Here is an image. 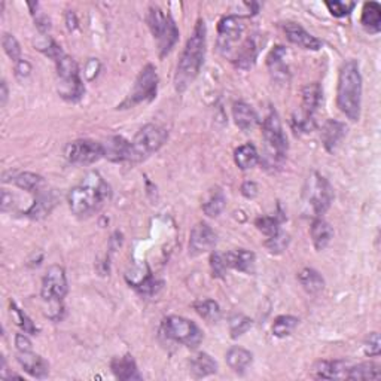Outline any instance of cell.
I'll use <instances>...</instances> for the list:
<instances>
[{
    "label": "cell",
    "instance_id": "obj_1",
    "mask_svg": "<svg viewBox=\"0 0 381 381\" xmlns=\"http://www.w3.org/2000/svg\"><path fill=\"white\" fill-rule=\"evenodd\" d=\"M207 47V29L203 19H198L193 34L186 40L184 53H182L175 73V88L177 93H184L200 75L206 58Z\"/></svg>",
    "mask_w": 381,
    "mask_h": 381
},
{
    "label": "cell",
    "instance_id": "obj_2",
    "mask_svg": "<svg viewBox=\"0 0 381 381\" xmlns=\"http://www.w3.org/2000/svg\"><path fill=\"white\" fill-rule=\"evenodd\" d=\"M112 197L110 186L97 171H90L82 177L81 184L69 190L67 203L71 212L79 218H86L101 209Z\"/></svg>",
    "mask_w": 381,
    "mask_h": 381
},
{
    "label": "cell",
    "instance_id": "obj_3",
    "mask_svg": "<svg viewBox=\"0 0 381 381\" xmlns=\"http://www.w3.org/2000/svg\"><path fill=\"white\" fill-rule=\"evenodd\" d=\"M336 106L353 123L360 119L362 109V75L356 60H347L339 75Z\"/></svg>",
    "mask_w": 381,
    "mask_h": 381
},
{
    "label": "cell",
    "instance_id": "obj_4",
    "mask_svg": "<svg viewBox=\"0 0 381 381\" xmlns=\"http://www.w3.org/2000/svg\"><path fill=\"white\" fill-rule=\"evenodd\" d=\"M262 138H264V155H262V166L275 171L280 170L288 157V137L283 132V125L279 114L274 108L270 109L268 115L262 123Z\"/></svg>",
    "mask_w": 381,
    "mask_h": 381
},
{
    "label": "cell",
    "instance_id": "obj_5",
    "mask_svg": "<svg viewBox=\"0 0 381 381\" xmlns=\"http://www.w3.org/2000/svg\"><path fill=\"white\" fill-rule=\"evenodd\" d=\"M334 201V188L329 180L313 171L308 176L302 190V212L311 218H320L325 214Z\"/></svg>",
    "mask_w": 381,
    "mask_h": 381
},
{
    "label": "cell",
    "instance_id": "obj_6",
    "mask_svg": "<svg viewBox=\"0 0 381 381\" xmlns=\"http://www.w3.org/2000/svg\"><path fill=\"white\" fill-rule=\"evenodd\" d=\"M69 292V283L64 268L62 265H51L42 279L40 297L51 306L48 316L53 320H62L63 301Z\"/></svg>",
    "mask_w": 381,
    "mask_h": 381
},
{
    "label": "cell",
    "instance_id": "obj_7",
    "mask_svg": "<svg viewBox=\"0 0 381 381\" xmlns=\"http://www.w3.org/2000/svg\"><path fill=\"white\" fill-rule=\"evenodd\" d=\"M146 21H148L153 39L157 40L160 58L167 57L179 40V29L175 20L171 19L170 14L164 12L161 8L151 6Z\"/></svg>",
    "mask_w": 381,
    "mask_h": 381
},
{
    "label": "cell",
    "instance_id": "obj_8",
    "mask_svg": "<svg viewBox=\"0 0 381 381\" xmlns=\"http://www.w3.org/2000/svg\"><path fill=\"white\" fill-rule=\"evenodd\" d=\"M54 63L57 67V91L60 97L72 103L79 101L85 94L79 66L66 53L60 56Z\"/></svg>",
    "mask_w": 381,
    "mask_h": 381
},
{
    "label": "cell",
    "instance_id": "obj_9",
    "mask_svg": "<svg viewBox=\"0 0 381 381\" xmlns=\"http://www.w3.org/2000/svg\"><path fill=\"white\" fill-rule=\"evenodd\" d=\"M158 73L153 64H146L140 73L137 75L132 91L128 93L127 97L119 103V110L133 109L142 103H151L155 100L158 94Z\"/></svg>",
    "mask_w": 381,
    "mask_h": 381
},
{
    "label": "cell",
    "instance_id": "obj_10",
    "mask_svg": "<svg viewBox=\"0 0 381 381\" xmlns=\"http://www.w3.org/2000/svg\"><path fill=\"white\" fill-rule=\"evenodd\" d=\"M161 329L167 339L184 344L189 349H197L203 341V332L193 320L182 316H169L162 320Z\"/></svg>",
    "mask_w": 381,
    "mask_h": 381
},
{
    "label": "cell",
    "instance_id": "obj_11",
    "mask_svg": "<svg viewBox=\"0 0 381 381\" xmlns=\"http://www.w3.org/2000/svg\"><path fill=\"white\" fill-rule=\"evenodd\" d=\"M169 132L164 127L157 124H146L133 138V151H134V162L145 161L151 155L158 152L164 143L167 142Z\"/></svg>",
    "mask_w": 381,
    "mask_h": 381
},
{
    "label": "cell",
    "instance_id": "obj_12",
    "mask_svg": "<svg viewBox=\"0 0 381 381\" xmlns=\"http://www.w3.org/2000/svg\"><path fill=\"white\" fill-rule=\"evenodd\" d=\"M64 158L76 166H90L105 158V151L100 142L90 140V138H79L66 145Z\"/></svg>",
    "mask_w": 381,
    "mask_h": 381
},
{
    "label": "cell",
    "instance_id": "obj_13",
    "mask_svg": "<svg viewBox=\"0 0 381 381\" xmlns=\"http://www.w3.org/2000/svg\"><path fill=\"white\" fill-rule=\"evenodd\" d=\"M246 30L245 19L241 15H225L218 24V48L227 57L231 54L232 45L237 43Z\"/></svg>",
    "mask_w": 381,
    "mask_h": 381
},
{
    "label": "cell",
    "instance_id": "obj_14",
    "mask_svg": "<svg viewBox=\"0 0 381 381\" xmlns=\"http://www.w3.org/2000/svg\"><path fill=\"white\" fill-rule=\"evenodd\" d=\"M218 243V234L206 222H198L195 227L190 230L189 236V255L198 256L212 250Z\"/></svg>",
    "mask_w": 381,
    "mask_h": 381
},
{
    "label": "cell",
    "instance_id": "obj_15",
    "mask_svg": "<svg viewBox=\"0 0 381 381\" xmlns=\"http://www.w3.org/2000/svg\"><path fill=\"white\" fill-rule=\"evenodd\" d=\"M103 145L105 158L112 162H134L133 145L123 136H110Z\"/></svg>",
    "mask_w": 381,
    "mask_h": 381
},
{
    "label": "cell",
    "instance_id": "obj_16",
    "mask_svg": "<svg viewBox=\"0 0 381 381\" xmlns=\"http://www.w3.org/2000/svg\"><path fill=\"white\" fill-rule=\"evenodd\" d=\"M282 29L286 34V38L293 45H297L302 49H308V51H319L320 48L323 47V43L320 39H317L313 34L308 33L301 24L293 23V21H288L282 24Z\"/></svg>",
    "mask_w": 381,
    "mask_h": 381
},
{
    "label": "cell",
    "instance_id": "obj_17",
    "mask_svg": "<svg viewBox=\"0 0 381 381\" xmlns=\"http://www.w3.org/2000/svg\"><path fill=\"white\" fill-rule=\"evenodd\" d=\"M350 367L352 363L343 359L317 360L311 369V376L317 380H347Z\"/></svg>",
    "mask_w": 381,
    "mask_h": 381
},
{
    "label": "cell",
    "instance_id": "obj_18",
    "mask_svg": "<svg viewBox=\"0 0 381 381\" xmlns=\"http://www.w3.org/2000/svg\"><path fill=\"white\" fill-rule=\"evenodd\" d=\"M57 201H58V198H57L54 190L43 189V190H40L39 194H36L33 204L23 214L25 216V218H30V219H34V221L43 219L54 210V207L57 206Z\"/></svg>",
    "mask_w": 381,
    "mask_h": 381
},
{
    "label": "cell",
    "instance_id": "obj_19",
    "mask_svg": "<svg viewBox=\"0 0 381 381\" xmlns=\"http://www.w3.org/2000/svg\"><path fill=\"white\" fill-rule=\"evenodd\" d=\"M345 134H347V125L341 123V121L328 119L322 127V133H320L325 151L329 153L335 152L344 140Z\"/></svg>",
    "mask_w": 381,
    "mask_h": 381
},
{
    "label": "cell",
    "instance_id": "obj_20",
    "mask_svg": "<svg viewBox=\"0 0 381 381\" xmlns=\"http://www.w3.org/2000/svg\"><path fill=\"white\" fill-rule=\"evenodd\" d=\"M16 360L21 365V368L27 372L33 378L43 380L49 376V363L43 359L40 354L30 352H19Z\"/></svg>",
    "mask_w": 381,
    "mask_h": 381
},
{
    "label": "cell",
    "instance_id": "obj_21",
    "mask_svg": "<svg viewBox=\"0 0 381 381\" xmlns=\"http://www.w3.org/2000/svg\"><path fill=\"white\" fill-rule=\"evenodd\" d=\"M286 56H288V49L283 45H277L267 57V66L273 79L283 84L289 81V67L286 64Z\"/></svg>",
    "mask_w": 381,
    "mask_h": 381
},
{
    "label": "cell",
    "instance_id": "obj_22",
    "mask_svg": "<svg viewBox=\"0 0 381 381\" xmlns=\"http://www.w3.org/2000/svg\"><path fill=\"white\" fill-rule=\"evenodd\" d=\"M223 259L225 264H227V268H232V270L236 271L252 274L255 270L256 256L254 252H250V250L234 249L227 254H223Z\"/></svg>",
    "mask_w": 381,
    "mask_h": 381
},
{
    "label": "cell",
    "instance_id": "obj_23",
    "mask_svg": "<svg viewBox=\"0 0 381 381\" xmlns=\"http://www.w3.org/2000/svg\"><path fill=\"white\" fill-rule=\"evenodd\" d=\"M232 118L241 132L249 133L259 124V116L255 109L245 101H236L232 105Z\"/></svg>",
    "mask_w": 381,
    "mask_h": 381
},
{
    "label": "cell",
    "instance_id": "obj_24",
    "mask_svg": "<svg viewBox=\"0 0 381 381\" xmlns=\"http://www.w3.org/2000/svg\"><path fill=\"white\" fill-rule=\"evenodd\" d=\"M125 280L130 286H132V288H134L138 293H142V295H145V297L155 295V293H157L158 289L162 286V283L158 282L152 275L149 267L146 268L145 274L142 271H138L137 274H132V277L125 275Z\"/></svg>",
    "mask_w": 381,
    "mask_h": 381
},
{
    "label": "cell",
    "instance_id": "obj_25",
    "mask_svg": "<svg viewBox=\"0 0 381 381\" xmlns=\"http://www.w3.org/2000/svg\"><path fill=\"white\" fill-rule=\"evenodd\" d=\"M14 184L15 186H19L20 189L27 190L30 194H39L40 190L47 189V182L40 175H36V173H30V171H24V173H16V171H11V179H8L5 184Z\"/></svg>",
    "mask_w": 381,
    "mask_h": 381
},
{
    "label": "cell",
    "instance_id": "obj_26",
    "mask_svg": "<svg viewBox=\"0 0 381 381\" xmlns=\"http://www.w3.org/2000/svg\"><path fill=\"white\" fill-rule=\"evenodd\" d=\"M110 369L118 380H123V381H133V380L143 378L132 354H125L123 358L112 359Z\"/></svg>",
    "mask_w": 381,
    "mask_h": 381
},
{
    "label": "cell",
    "instance_id": "obj_27",
    "mask_svg": "<svg viewBox=\"0 0 381 381\" xmlns=\"http://www.w3.org/2000/svg\"><path fill=\"white\" fill-rule=\"evenodd\" d=\"M310 236L317 252L325 250L334 238V228L322 218H315L310 225Z\"/></svg>",
    "mask_w": 381,
    "mask_h": 381
},
{
    "label": "cell",
    "instance_id": "obj_28",
    "mask_svg": "<svg viewBox=\"0 0 381 381\" xmlns=\"http://www.w3.org/2000/svg\"><path fill=\"white\" fill-rule=\"evenodd\" d=\"M301 95H302L301 110L307 115L315 116L316 112L319 110L320 105H322V101H323L322 86H320V84H317V82L307 84L304 88H302Z\"/></svg>",
    "mask_w": 381,
    "mask_h": 381
},
{
    "label": "cell",
    "instance_id": "obj_29",
    "mask_svg": "<svg viewBox=\"0 0 381 381\" xmlns=\"http://www.w3.org/2000/svg\"><path fill=\"white\" fill-rule=\"evenodd\" d=\"M258 53H259V47L256 43V39L252 38H247L243 45L240 47V49L237 51V56L234 57V64H236L237 69L240 71H249V69H252L254 64L256 63V58H258Z\"/></svg>",
    "mask_w": 381,
    "mask_h": 381
},
{
    "label": "cell",
    "instance_id": "obj_30",
    "mask_svg": "<svg viewBox=\"0 0 381 381\" xmlns=\"http://www.w3.org/2000/svg\"><path fill=\"white\" fill-rule=\"evenodd\" d=\"M227 365L237 374H245L246 369L252 365L254 354L249 350L240 347V345H232V347L225 354Z\"/></svg>",
    "mask_w": 381,
    "mask_h": 381
},
{
    "label": "cell",
    "instance_id": "obj_31",
    "mask_svg": "<svg viewBox=\"0 0 381 381\" xmlns=\"http://www.w3.org/2000/svg\"><path fill=\"white\" fill-rule=\"evenodd\" d=\"M189 369L194 378H206L216 374L218 363L207 353H198L197 356L189 360Z\"/></svg>",
    "mask_w": 381,
    "mask_h": 381
},
{
    "label": "cell",
    "instance_id": "obj_32",
    "mask_svg": "<svg viewBox=\"0 0 381 381\" xmlns=\"http://www.w3.org/2000/svg\"><path fill=\"white\" fill-rule=\"evenodd\" d=\"M227 206V197L221 188L210 189L203 200V212L209 218H218Z\"/></svg>",
    "mask_w": 381,
    "mask_h": 381
},
{
    "label": "cell",
    "instance_id": "obj_33",
    "mask_svg": "<svg viewBox=\"0 0 381 381\" xmlns=\"http://www.w3.org/2000/svg\"><path fill=\"white\" fill-rule=\"evenodd\" d=\"M298 282L310 295H317L325 289V279L315 268H302L298 274Z\"/></svg>",
    "mask_w": 381,
    "mask_h": 381
},
{
    "label": "cell",
    "instance_id": "obj_34",
    "mask_svg": "<svg viewBox=\"0 0 381 381\" xmlns=\"http://www.w3.org/2000/svg\"><path fill=\"white\" fill-rule=\"evenodd\" d=\"M234 161L240 170H250L259 162V153L252 143H245L234 151Z\"/></svg>",
    "mask_w": 381,
    "mask_h": 381
},
{
    "label": "cell",
    "instance_id": "obj_35",
    "mask_svg": "<svg viewBox=\"0 0 381 381\" xmlns=\"http://www.w3.org/2000/svg\"><path fill=\"white\" fill-rule=\"evenodd\" d=\"M381 367L374 362H363L358 365H352L347 372V380L367 381V380H380Z\"/></svg>",
    "mask_w": 381,
    "mask_h": 381
},
{
    "label": "cell",
    "instance_id": "obj_36",
    "mask_svg": "<svg viewBox=\"0 0 381 381\" xmlns=\"http://www.w3.org/2000/svg\"><path fill=\"white\" fill-rule=\"evenodd\" d=\"M360 23L369 33H378L381 29V6L377 2L363 5Z\"/></svg>",
    "mask_w": 381,
    "mask_h": 381
},
{
    "label": "cell",
    "instance_id": "obj_37",
    "mask_svg": "<svg viewBox=\"0 0 381 381\" xmlns=\"http://www.w3.org/2000/svg\"><path fill=\"white\" fill-rule=\"evenodd\" d=\"M284 221H286V216L282 212L273 216H259V218L255 221V227L262 234H265L267 237H271L280 231V225Z\"/></svg>",
    "mask_w": 381,
    "mask_h": 381
},
{
    "label": "cell",
    "instance_id": "obj_38",
    "mask_svg": "<svg viewBox=\"0 0 381 381\" xmlns=\"http://www.w3.org/2000/svg\"><path fill=\"white\" fill-rule=\"evenodd\" d=\"M299 323V319L295 316H289V315H283L275 317L274 323L271 326V332L277 339H286V336L292 335V332L295 331V328Z\"/></svg>",
    "mask_w": 381,
    "mask_h": 381
},
{
    "label": "cell",
    "instance_id": "obj_39",
    "mask_svg": "<svg viewBox=\"0 0 381 381\" xmlns=\"http://www.w3.org/2000/svg\"><path fill=\"white\" fill-rule=\"evenodd\" d=\"M291 125L297 134H308L315 132L317 123L315 116L307 115L302 110H297L293 112V115L291 118Z\"/></svg>",
    "mask_w": 381,
    "mask_h": 381
},
{
    "label": "cell",
    "instance_id": "obj_40",
    "mask_svg": "<svg viewBox=\"0 0 381 381\" xmlns=\"http://www.w3.org/2000/svg\"><path fill=\"white\" fill-rule=\"evenodd\" d=\"M194 310L198 313V316L203 317L204 320L210 323L218 322L221 319V307L214 299H203L194 302Z\"/></svg>",
    "mask_w": 381,
    "mask_h": 381
},
{
    "label": "cell",
    "instance_id": "obj_41",
    "mask_svg": "<svg viewBox=\"0 0 381 381\" xmlns=\"http://www.w3.org/2000/svg\"><path fill=\"white\" fill-rule=\"evenodd\" d=\"M10 313L14 319V322L19 325L25 334H38L39 329L34 326V323L32 322V319L24 313V311L15 304V301L11 299L10 302Z\"/></svg>",
    "mask_w": 381,
    "mask_h": 381
},
{
    "label": "cell",
    "instance_id": "obj_42",
    "mask_svg": "<svg viewBox=\"0 0 381 381\" xmlns=\"http://www.w3.org/2000/svg\"><path fill=\"white\" fill-rule=\"evenodd\" d=\"M289 243H291L289 234H286L280 230L279 232L274 234V236L268 237V240L265 241V247L268 249V252L270 254L279 255L283 252V250H286V247L289 246Z\"/></svg>",
    "mask_w": 381,
    "mask_h": 381
},
{
    "label": "cell",
    "instance_id": "obj_43",
    "mask_svg": "<svg viewBox=\"0 0 381 381\" xmlns=\"http://www.w3.org/2000/svg\"><path fill=\"white\" fill-rule=\"evenodd\" d=\"M27 6L30 8V14L34 20V25H36L40 33L47 34L51 30L49 16L43 11H40V5L38 2H29Z\"/></svg>",
    "mask_w": 381,
    "mask_h": 381
},
{
    "label": "cell",
    "instance_id": "obj_44",
    "mask_svg": "<svg viewBox=\"0 0 381 381\" xmlns=\"http://www.w3.org/2000/svg\"><path fill=\"white\" fill-rule=\"evenodd\" d=\"M2 47L6 56L10 57L14 63H19L21 60V47L20 42L11 33H5L2 36Z\"/></svg>",
    "mask_w": 381,
    "mask_h": 381
},
{
    "label": "cell",
    "instance_id": "obj_45",
    "mask_svg": "<svg viewBox=\"0 0 381 381\" xmlns=\"http://www.w3.org/2000/svg\"><path fill=\"white\" fill-rule=\"evenodd\" d=\"M254 322L252 319L243 316V315H237L231 317L230 320V331H231V336L232 339H238L243 334H246L250 328H252Z\"/></svg>",
    "mask_w": 381,
    "mask_h": 381
},
{
    "label": "cell",
    "instance_id": "obj_46",
    "mask_svg": "<svg viewBox=\"0 0 381 381\" xmlns=\"http://www.w3.org/2000/svg\"><path fill=\"white\" fill-rule=\"evenodd\" d=\"M325 5L328 11L334 16H336V19H343V16L350 15V12L354 10V6H356L354 2H343V0H328Z\"/></svg>",
    "mask_w": 381,
    "mask_h": 381
},
{
    "label": "cell",
    "instance_id": "obj_47",
    "mask_svg": "<svg viewBox=\"0 0 381 381\" xmlns=\"http://www.w3.org/2000/svg\"><path fill=\"white\" fill-rule=\"evenodd\" d=\"M363 352H365L367 356L369 358H378L381 353V341L378 332H371L365 343H363Z\"/></svg>",
    "mask_w": 381,
    "mask_h": 381
},
{
    "label": "cell",
    "instance_id": "obj_48",
    "mask_svg": "<svg viewBox=\"0 0 381 381\" xmlns=\"http://www.w3.org/2000/svg\"><path fill=\"white\" fill-rule=\"evenodd\" d=\"M210 270L214 279H223L227 274V264H225L223 255L219 252H212L210 255Z\"/></svg>",
    "mask_w": 381,
    "mask_h": 381
},
{
    "label": "cell",
    "instance_id": "obj_49",
    "mask_svg": "<svg viewBox=\"0 0 381 381\" xmlns=\"http://www.w3.org/2000/svg\"><path fill=\"white\" fill-rule=\"evenodd\" d=\"M258 194H259V188L256 185V182L246 180L245 184L241 185V195L247 198V200H254L255 197H258Z\"/></svg>",
    "mask_w": 381,
    "mask_h": 381
},
{
    "label": "cell",
    "instance_id": "obj_50",
    "mask_svg": "<svg viewBox=\"0 0 381 381\" xmlns=\"http://www.w3.org/2000/svg\"><path fill=\"white\" fill-rule=\"evenodd\" d=\"M32 72V64L27 62V60H20L19 63H15V76L19 79H25Z\"/></svg>",
    "mask_w": 381,
    "mask_h": 381
},
{
    "label": "cell",
    "instance_id": "obj_51",
    "mask_svg": "<svg viewBox=\"0 0 381 381\" xmlns=\"http://www.w3.org/2000/svg\"><path fill=\"white\" fill-rule=\"evenodd\" d=\"M15 345L19 352H30L32 350V341L29 336L25 335V332L15 335Z\"/></svg>",
    "mask_w": 381,
    "mask_h": 381
},
{
    "label": "cell",
    "instance_id": "obj_52",
    "mask_svg": "<svg viewBox=\"0 0 381 381\" xmlns=\"http://www.w3.org/2000/svg\"><path fill=\"white\" fill-rule=\"evenodd\" d=\"M100 71V63H99V60H95V58H91L88 63H86L85 66V75L86 77H88V81H93L95 76H97Z\"/></svg>",
    "mask_w": 381,
    "mask_h": 381
},
{
    "label": "cell",
    "instance_id": "obj_53",
    "mask_svg": "<svg viewBox=\"0 0 381 381\" xmlns=\"http://www.w3.org/2000/svg\"><path fill=\"white\" fill-rule=\"evenodd\" d=\"M66 25L69 32H75L77 29V19L73 11H67L66 14Z\"/></svg>",
    "mask_w": 381,
    "mask_h": 381
},
{
    "label": "cell",
    "instance_id": "obj_54",
    "mask_svg": "<svg viewBox=\"0 0 381 381\" xmlns=\"http://www.w3.org/2000/svg\"><path fill=\"white\" fill-rule=\"evenodd\" d=\"M12 194L8 193L6 189L2 190V212L10 210V206L12 207Z\"/></svg>",
    "mask_w": 381,
    "mask_h": 381
},
{
    "label": "cell",
    "instance_id": "obj_55",
    "mask_svg": "<svg viewBox=\"0 0 381 381\" xmlns=\"http://www.w3.org/2000/svg\"><path fill=\"white\" fill-rule=\"evenodd\" d=\"M8 84H6V81H2V85H0V99H2V108L6 105V101H8Z\"/></svg>",
    "mask_w": 381,
    "mask_h": 381
}]
</instances>
